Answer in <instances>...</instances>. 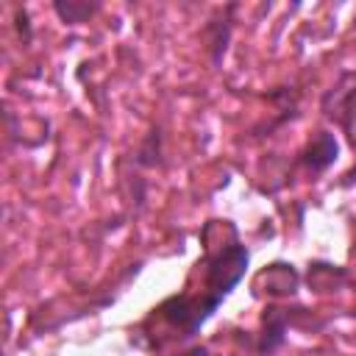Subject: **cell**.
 I'll list each match as a JSON object with an SVG mask.
<instances>
[{"label":"cell","mask_w":356,"mask_h":356,"mask_svg":"<svg viewBox=\"0 0 356 356\" xmlns=\"http://www.w3.org/2000/svg\"><path fill=\"white\" fill-rule=\"evenodd\" d=\"M200 259L192 264L184 286L150 306L128 325V345L161 356L170 348H186L203 325L231 298L250 270V248L231 217H209L200 225Z\"/></svg>","instance_id":"1"},{"label":"cell","mask_w":356,"mask_h":356,"mask_svg":"<svg viewBox=\"0 0 356 356\" xmlns=\"http://www.w3.org/2000/svg\"><path fill=\"white\" fill-rule=\"evenodd\" d=\"M331 314H323L306 303L298 300H281V303H264L259 312V323L253 331H236V342L253 353V356H275L286 339L289 331L303 334H320L331 325Z\"/></svg>","instance_id":"2"},{"label":"cell","mask_w":356,"mask_h":356,"mask_svg":"<svg viewBox=\"0 0 356 356\" xmlns=\"http://www.w3.org/2000/svg\"><path fill=\"white\" fill-rule=\"evenodd\" d=\"M320 117L325 122H331L348 142V147L356 156V67H345L337 72V78L320 92L317 100ZM339 189H353L356 186V159L350 164V170L342 172V178L337 181Z\"/></svg>","instance_id":"3"},{"label":"cell","mask_w":356,"mask_h":356,"mask_svg":"<svg viewBox=\"0 0 356 356\" xmlns=\"http://www.w3.org/2000/svg\"><path fill=\"white\" fill-rule=\"evenodd\" d=\"M339 139L331 128H317L292 156L289 161V175H303L306 181L323 178L339 159Z\"/></svg>","instance_id":"4"},{"label":"cell","mask_w":356,"mask_h":356,"mask_svg":"<svg viewBox=\"0 0 356 356\" xmlns=\"http://www.w3.org/2000/svg\"><path fill=\"white\" fill-rule=\"evenodd\" d=\"M303 286V273L286 261L273 259L264 267H259L250 278V295L264 303H281V300H298V292Z\"/></svg>","instance_id":"5"},{"label":"cell","mask_w":356,"mask_h":356,"mask_svg":"<svg viewBox=\"0 0 356 356\" xmlns=\"http://www.w3.org/2000/svg\"><path fill=\"white\" fill-rule=\"evenodd\" d=\"M239 11H242V6L236 0L222 3L200 25V44H203V53H206V58H209V64L214 70H220L222 61H225V56H228V47H231L234 31H236Z\"/></svg>","instance_id":"6"},{"label":"cell","mask_w":356,"mask_h":356,"mask_svg":"<svg viewBox=\"0 0 356 356\" xmlns=\"http://www.w3.org/2000/svg\"><path fill=\"white\" fill-rule=\"evenodd\" d=\"M356 273L345 264H337L331 259H309L306 270H303V286L312 295H339L345 289H350Z\"/></svg>","instance_id":"7"},{"label":"cell","mask_w":356,"mask_h":356,"mask_svg":"<svg viewBox=\"0 0 356 356\" xmlns=\"http://www.w3.org/2000/svg\"><path fill=\"white\" fill-rule=\"evenodd\" d=\"M264 100L273 103V114L270 120H259L253 128H250V136L253 139H264V136H273L278 128H284L286 122L298 120L300 114V92L295 86H275V89H267L264 92Z\"/></svg>","instance_id":"8"},{"label":"cell","mask_w":356,"mask_h":356,"mask_svg":"<svg viewBox=\"0 0 356 356\" xmlns=\"http://www.w3.org/2000/svg\"><path fill=\"white\" fill-rule=\"evenodd\" d=\"M167 164V156H164V128L161 122H153L147 128V134L139 139L136 150L131 153V167L136 172H145V170H161Z\"/></svg>","instance_id":"9"},{"label":"cell","mask_w":356,"mask_h":356,"mask_svg":"<svg viewBox=\"0 0 356 356\" xmlns=\"http://www.w3.org/2000/svg\"><path fill=\"white\" fill-rule=\"evenodd\" d=\"M50 11L58 17V22L64 25H83L89 22L95 14L103 11L100 0H53Z\"/></svg>","instance_id":"10"},{"label":"cell","mask_w":356,"mask_h":356,"mask_svg":"<svg viewBox=\"0 0 356 356\" xmlns=\"http://www.w3.org/2000/svg\"><path fill=\"white\" fill-rule=\"evenodd\" d=\"M14 28H17V36L22 44H31L33 42V22H31V14L25 6H17L14 8Z\"/></svg>","instance_id":"11"},{"label":"cell","mask_w":356,"mask_h":356,"mask_svg":"<svg viewBox=\"0 0 356 356\" xmlns=\"http://www.w3.org/2000/svg\"><path fill=\"white\" fill-rule=\"evenodd\" d=\"M170 356H222V353H214L209 345H203V342H192V345H186V348H178V350H172Z\"/></svg>","instance_id":"12"},{"label":"cell","mask_w":356,"mask_h":356,"mask_svg":"<svg viewBox=\"0 0 356 356\" xmlns=\"http://www.w3.org/2000/svg\"><path fill=\"white\" fill-rule=\"evenodd\" d=\"M350 292H353V295H356V278H353V284H350ZM345 314H348V317H353V320H356V303H353V306H350V309H348V312H345Z\"/></svg>","instance_id":"13"}]
</instances>
